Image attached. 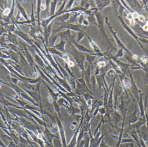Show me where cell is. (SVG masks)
<instances>
[{
	"label": "cell",
	"mask_w": 148,
	"mask_h": 147,
	"mask_svg": "<svg viewBox=\"0 0 148 147\" xmlns=\"http://www.w3.org/2000/svg\"><path fill=\"white\" fill-rule=\"evenodd\" d=\"M10 11V10L9 9H5V10H4V11H3V14L5 15H8V14L9 13Z\"/></svg>",
	"instance_id": "cell-3"
},
{
	"label": "cell",
	"mask_w": 148,
	"mask_h": 147,
	"mask_svg": "<svg viewBox=\"0 0 148 147\" xmlns=\"http://www.w3.org/2000/svg\"><path fill=\"white\" fill-rule=\"evenodd\" d=\"M137 108L136 106H135V108L134 112L132 113V114L130 115L127 118V124H129L130 125L131 124H134V123L136 122L138 120V117L136 116V113H137Z\"/></svg>",
	"instance_id": "cell-1"
},
{
	"label": "cell",
	"mask_w": 148,
	"mask_h": 147,
	"mask_svg": "<svg viewBox=\"0 0 148 147\" xmlns=\"http://www.w3.org/2000/svg\"><path fill=\"white\" fill-rule=\"evenodd\" d=\"M133 15H132V14H131V13H129V14H128L127 16V18L128 20H131L132 19H133Z\"/></svg>",
	"instance_id": "cell-5"
},
{
	"label": "cell",
	"mask_w": 148,
	"mask_h": 147,
	"mask_svg": "<svg viewBox=\"0 0 148 147\" xmlns=\"http://www.w3.org/2000/svg\"><path fill=\"white\" fill-rule=\"evenodd\" d=\"M143 29L145 30H147L148 29V26L147 25H145V26L143 27Z\"/></svg>",
	"instance_id": "cell-8"
},
{
	"label": "cell",
	"mask_w": 148,
	"mask_h": 147,
	"mask_svg": "<svg viewBox=\"0 0 148 147\" xmlns=\"http://www.w3.org/2000/svg\"><path fill=\"white\" fill-rule=\"evenodd\" d=\"M147 25L148 26V21H147Z\"/></svg>",
	"instance_id": "cell-10"
},
{
	"label": "cell",
	"mask_w": 148,
	"mask_h": 147,
	"mask_svg": "<svg viewBox=\"0 0 148 147\" xmlns=\"http://www.w3.org/2000/svg\"><path fill=\"white\" fill-rule=\"evenodd\" d=\"M135 23V20H134V19H132V20H130V25H134Z\"/></svg>",
	"instance_id": "cell-7"
},
{
	"label": "cell",
	"mask_w": 148,
	"mask_h": 147,
	"mask_svg": "<svg viewBox=\"0 0 148 147\" xmlns=\"http://www.w3.org/2000/svg\"><path fill=\"white\" fill-rule=\"evenodd\" d=\"M132 15H133V17H135V18H137L139 16V14L136 12H134L132 14Z\"/></svg>",
	"instance_id": "cell-4"
},
{
	"label": "cell",
	"mask_w": 148,
	"mask_h": 147,
	"mask_svg": "<svg viewBox=\"0 0 148 147\" xmlns=\"http://www.w3.org/2000/svg\"><path fill=\"white\" fill-rule=\"evenodd\" d=\"M139 20H140V21H143L145 20V17H144V16L143 15H140L139 16Z\"/></svg>",
	"instance_id": "cell-6"
},
{
	"label": "cell",
	"mask_w": 148,
	"mask_h": 147,
	"mask_svg": "<svg viewBox=\"0 0 148 147\" xmlns=\"http://www.w3.org/2000/svg\"><path fill=\"white\" fill-rule=\"evenodd\" d=\"M133 57L134 59H137V56L136 55H133Z\"/></svg>",
	"instance_id": "cell-9"
},
{
	"label": "cell",
	"mask_w": 148,
	"mask_h": 147,
	"mask_svg": "<svg viewBox=\"0 0 148 147\" xmlns=\"http://www.w3.org/2000/svg\"><path fill=\"white\" fill-rule=\"evenodd\" d=\"M141 59L144 63H147V57H145L144 55H143V56H141Z\"/></svg>",
	"instance_id": "cell-2"
}]
</instances>
